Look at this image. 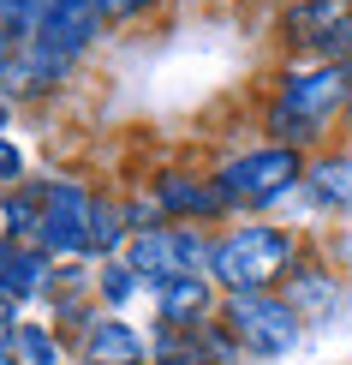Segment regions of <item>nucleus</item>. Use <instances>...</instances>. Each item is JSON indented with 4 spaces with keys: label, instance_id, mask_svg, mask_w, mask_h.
<instances>
[{
    "label": "nucleus",
    "instance_id": "f257e3e1",
    "mask_svg": "<svg viewBox=\"0 0 352 365\" xmlns=\"http://www.w3.org/2000/svg\"><path fill=\"white\" fill-rule=\"evenodd\" d=\"M346 102H352V66L311 60V66L287 72L281 90H274V102H269V132H274V144H287V150L323 144Z\"/></svg>",
    "mask_w": 352,
    "mask_h": 365
},
{
    "label": "nucleus",
    "instance_id": "423d86ee",
    "mask_svg": "<svg viewBox=\"0 0 352 365\" xmlns=\"http://www.w3.org/2000/svg\"><path fill=\"white\" fill-rule=\"evenodd\" d=\"M215 186L227 192V204H233V210L281 204L287 192L304 186V150H287V144L245 150V156H233V162H221V168H215Z\"/></svg>",
    "mask_w": 352,
    "mask_h": 365
},
{
    "label": "nucleus",
    "instance_id": "39448f33",
    "mask_svg": "<svg viewBox=\"0 0 352 365\" xmlns=\"http://www.w3.org/2000/svg\"><path fill=\"white\" fill-rule=\"evenodd\" d=\"M209 246L215 240L191 222H161V227H144V234L126 240V264L144 287H161V282H179V276H209Z\"/></svg>",
    "mask_w": 352,
    "mask_h": 365
},
{
    "label": "nucleus",
    "instance_id": "20e7f679",
    "mask_svg": "<svg viewBox=\"0 0 352 365\" xmlns=\"http://www.w3.org/2000/svg\"><path fill=\"white\" fill-rule=\"evenodd\" d=\"M215 317H221L227 336H233V347L251 354V359H281L304 336V317L281 299V287L274 294H227Z\"/></svg>",
    "mask_w": 352,
    "mask_h": 365
},
{
    "label": "nucleus",
    "instance_id": "dca6fc26",
    "mask_svg": "<svg viewBox=\"0 0 352 365\" xmlns=\"http://www.w3.org/2000/svg\"><path fill=\"white\" fill-rule=\"evenodd\" d=\"M18 365H60L66 359V347H60L54 329H42V324H18Z\"/></svg>",
    "mask_w": 352,
    "mask_h": 365
},
{
    "label": "nucleus",
    "instance_id": "9d476101",
    "mask_svg": "<svg viewBox=\"0 0 352 365\" xmlns=\"http://www.w3.org/2000/svg\"><path fill=\"white\" fill-rule=\"evenodd\" d=\"M78 365H149V341L119 312H96L78 329Z\"/></svg>",
    "mask_w": 352,
    "mask_h": 365
},
{
    "label": "nucleus",
    "instance_id": "ddd939ff",
    "mask_svg": "<svg viewBox=\"0 0 352 365\" xmlns=\"http://www.w3.org/2000/svg\"><path fill=\"white\" fill-rule=\"evenodd\" d=\"M352 19V0H293V6L281 12V30L287 42H299V48H311V42H323L334 24Z\"/></svg>",
    "mask_w": 352,
    "mask_h": 365
},
{
    "label": "nucleus",
    "instance_id": "b1692460",
    "mask_svg": "<svg viewBox=\"0 0 352 365\" xmlns=\"http://www.w3.org/2000/svg\"><path fill=\"white\" fill-rule=\"evenodd\" d=\"M0 126H6V102H0Z\"/></svg>",
    "mask_w": 352,
    "mask_h": 365
},
{
    "label": "nucleus",
    "instance_id": "4be33fe9",
    "mask_svg": "<svg viewBox=\"0 0 352 365\" xmlns=\"http://www.w3.org/2000/svg\"><path fill=\"white\" fill-rule=\"evenodd\" d=\"M0 42L12 48V0H0Z\"/></svg>",
    "mask_w": 352,
    "mask_h": 365
},
{
    "label": "nucleus",
    "instance_id": "6ab92c4d",
    "mask_svg": "<svg viewBox=\"0 0 352 365\" xmlns=\"http://www.w3.org/2000/svg\"><path fill=\"white\" fill-rule=\"evenodd\" d=\"M161 0H102V24H137V19H149Z\"/></svg>",
    "mask_w": 352,
    "mask_h": 365
},
{
    "label": "nucleus",
    "instance_id": "1a4fd4ad",
    "mask_svg": "<svg viewBox=\"0 0 352 365\" xmlns=\"http://www.w3.org/2000/svg\"><path fill=\"white\" fill-rule=\"evenodd\" d=\"M149 359L156 365H239V347L221 329V317H209V324H191V329H161Z\"/></svg>",
    "mask_w": 352,
    "mask_h": 365
},
{
    "label": "nucleus",
    "instance_id": "2eb2a0df",
    "mask_svg": "<svg viewBox=\"0 0 352 365\" xmlns=\"http://www.w3.org/2000/svg\"><path fill=\"white\" fill-rule=\"evenodd\" d=\"M304 186H311V192H316V204H329V210L352 204V162H346V156L316 162V168H304Z\"/></svg>",
    "mask_w": 352,
    "mask_h": 365
},
{
    "label": "nucleus",
    "instance_id": "5701e85b",
    "mask_svg": "<svg viewBox=\"0 0 352 365\" xmlns=\"http://www.w3.org/2000/svg\"><path fill=\"white\" fill-rule=\"evenodd\" d=\"M0 365H18V359H12V347H0Z\"/></svg>",
    "mask_w": 352,
    "mask_h": 365
},
{
    "label": "nucleus",
    "instance_id": "412c9836",
    "mask_svg": "<svg viewBox=\"0 0 352 365\" xmlns=\"http://www.w3.org/2000/svg\"><path fill=\"white\" fill-rule=\"evenodd\" d=\"M12 341H18V299L0 294V347H12Z\"/></svg>",
    "mask_w": 352,
    "mask_h": 365
},
{
    "label": "nucleus",
    "instance_id": "4468645a",
    "mask_svg": "<svg viewBox=\"0 0 352 365\" xmlns=\"http://www.w3.org/2000/svg\"><path fill=\"white\" fill-rule=\"evenodd\" d=\"M54 257L42 246H12V257L0 264V294L12 299H30V294H54Z\"/></svg>",
    "mask_w": 352,
    "mask_h": 365
},
{
    "label": "nucleus",
    "instance_id": "f3484780",
    "mask_svg": "<svg viewBox=\"0 0 352 365\" xmlns=\"http://www.w3.org/2000/svg\"><path fill=\"white\" fill-rule=\"evenodd\" d=\"M137 287H144V282L132 276V264H126V257H108V264H102V276H96V294L108 299V306H126Z\"/></svg>",
    "mask_w": 352,
    "mask_h": 365
},
{
    "label": "nucleus",
    "instance_id": "f8f14e48",
    "mask_svg": "<svg viewBox=\"0 0 352 365\" xmlns=\"http://www.w3.org/2000/svg\"><path fill=\"white\" fill-rule=\"evenodd\" d=\"M281 299L304 317V324H323V317L341 306V282H334V269L311 264V257H299V264L287 269V282H281Z\"/></svg>",
    "mask_w": 352,
    "mask_h": 365
},
{
    "label": "nucleus",
    "instance_id": "9b49d317",
    "mask_svg": "<svg viewBox=\"0 0 352 365\" xmlns=\"http://www.w3.org/2000/svg\"><path fill=\"white\" fill-rule=\"evenodd\" d=\"M215 312H221V299H215V282H209V276H179V282H161V287H156V317H161V329L209 324Z\"/></svg>",
    "mask_w": 352,
    "mask_h": 365
},
{
    "label": "nucleus",
    "instance_id": "6e6552de",
    "mask_svg": "<svg viewBox=\"0 0 352 365\" xmlns=\"http://www.w3.org/2000/svg\"><path fill=\"white\" fill-rule=\"evenodd\" d=\"M156 210L167 222H215L227 216V192L215 186V174H156Z\"/></svg>",
    "mask_w": 352,
    "mask_h": 365
},
{
    "label": "nucleus",
    "instance_id": "a211bd4d",
    "mask_svg": "<svg viewBox=\"0 0 352 365\" xmlns=\"http://www.w3.org/2000/svg\"><path fill=\"white\" fill-rule=\"evenodd\" d=\"M304 54H316V60H334V66H352V19L346 24H334L323 42H311Z\"/></svg>",
    "mask_w": 352,
    "mask_h": 365
},
{
    "label": "nucleus",
    "instance_id": "0eeeda50",
    "mask_svg": "<svg viewBox=\"0 0 352 365\" xmlns=\"http://www.w3.org/2000/svg\"><path fill=\"white\" fill-rule=\"evenodd\" d=\"M90 216H96V192L90 186H78V180H48L36 246L48 257H84L90 252Z\"/></svg>",
    "mask_w": 352,
    "mask_h": 365
},
{
    "label": "nucleus",
    "instance_id": "aec40b11",
    "mask_svg": "<svg viewBox=\"0 0 352 365\" xmlns=\"http://www.w3.org/2000/svg\"><path fill=\"white\" fill-rule=\"evenodd\" d=\"M18 174H24V156H18V144H6V132H0V186H18Z\"/></svg>",
    "mask_w": 352,
    "mask_h": 365
},
{
    "label": "nucleus",
    "instance_id": "f03ea898",
    "mask_svg": "<svg viewBox=\"0 0 352 365\" xmlns=\"http://www.w3.org/2000/svg\"><path fill=\"white\" fill-rule=\"evenodd\" d=\"M293 264H299V240L293 227L274 222H233L209 246V282L221 294H274Z\"/></svg>",
    "mask_w": 352,
    "mask_h": 365
},
{
    "label": "nucleus",
    "instance_id": "7ed1b4c3",
    "mask_svg": "<svg viewBox=\"0 0 352 365\" xmlns=\"http://www.w3.org/2000/svg\"><path fill=\"white\" fill-rule=\"evenodd\" d=\"M96 30H102V0H48L42 42L30 54H18V90H42L54 78H66V72L90 54Z\"/></svg>",
    "mask_w": 352,
    "mask_h": 365
}]
</instances>
